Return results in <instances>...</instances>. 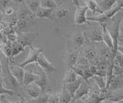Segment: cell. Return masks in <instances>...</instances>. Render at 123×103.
I'll return each mask as SVG.
<instances>
[{
    "label": "cell",
    "instance_id": "obj_11",
    "mask_svg": "<svg viewBox=\"0 0 123 103\" xmlns=\"http://www.w3.org/2000/svg\"><path fill=\"white\" fill-rule=\"evenodd\" d=\"M9 68H10L12 75L15 77V79L17 80V82L19 83V85L22 87L23 79H24V75H25V69L23 68L18 66V65L15 64V62H12V60H10Z\"/></svg>",
    "mask_w": 123,
    "mask_h": 103
},
{
    "label": "cell",
    "instance_id": "obj_22",
    "mask_svg": "<svg viewBox=\"0 0 123 103\" xmlns=\"http://www.w3.org/2000/svg\"><path fill=\"white\" fill-rule=\"evenodd\" d=\"M53 11L54 9H44L40 6V8L38 9L36 15H35V17L39 18H49V19L51 20Z\"/></svg>",
    "mask_w": 123,
    "mask_h": 103
},
{
    "label": "cell",
    "instance_id": "obj_24",
    "mask_svg": "<svg viewBox=\"0 0 123 103\" xmlns=\"http://www.w3.org/2000/svg\"><path fill=\"white\" fill-rule=\"evenodd\" d=\"M50 93H42L39 96L34 99H25V103H48Z\"/></svg>",
    "mask_w": 123,
    "mask_h": 103
},
{
    "label": "cell",
    "instance_id": "obj_15",
    "mask_svg": "<svg viewBox=\"0 0 123 103\" xmlns=\"http://www.w3.org/2000/svg\"><path fill=\"white\" fill-rule=\"evenodd\" d=\"M22 89L30 97L31 99L36 98L42 94L41 89L36 83H32L27 86L22 87Z\"/></svg>",
    "mask_w": 123,
    "mask_h": 103
},
{
    "label": "cell",
    "instance_id": "obj_10",
    "mask_svg": "<svg viewBox=\"0 0 123 103\" xmlns=\"http://www.w3.org/2000/svg\"><path fill=\"white\" fill-rule=\"evenodd\" d=\"M88 10L86 6H78L76 7L75 16H74V22L76 25H83V24H89V22L87 21L86 12Z\"/></svg>",
    "mask_w": 123,
    "mask_h": 103
},
{
    "label": "cell",
    "instance_id": "obj_34",
    "mask_svg": "<svg viewBox=\"0 0 123 103\" xmlns=\"http://www.w3.org/2000/svg\"><path fill=\"white\" fill-rule=\"evenodd\" d=\"M123 43V19L122 20L120 26H119V32H118V44Z\"/></svg>",
    "mask_w": 123,
    "mask_h": 103
},
{
    "label": "cell",
    "instance_id": "obj_36",
    "mask_svg": "<svg viewBox=\"0 0 123 103\" xmlns=\"http://www.w3.org/2000/svg\"><path fill=\"white\" fill-rule=\"evenodd\" d=\"M117 51H118V52H121L122 54L123 55V43L118 44V49H117Z\"/></svg>",
    "mask_w": 123,
    "mask_h": 103
},
{
    "label": "cell",
    "instance_id": "obj_27",
    "mask_svg": "<svg viewBox=\"0 0 123 103\" xmlns=\"http://www.w3.org/2000/svg\"><path fill=\"white\" fill-rule=\"evenodd\" d=\"M86 6L88 7V9L91 10L93 13H98V14L103 13L102 12V10L99 9L95 0H87V1H86Z\"/></svg>",
    "mask_w": 123,
    "mask_h": 103
},
{
    "label": "cell",
    "instance_id": "obj_1",
    "mask_svg": "<svg viewBox=\"0 0 123 103\" xmlns=\"http://www.w3.org/2000/svg\"><path fill=\"white\" fill-rule=\"evenodd\" d=\"M1 63H2L1 81L2 83V85L6 89L16 92L21 98H24L22 95V87L19 85L17 80L15 79V77L11 73L9 68L10 59L2 55Z\"/></svg>",
    "mask_w": 123,
    "mask_h": 103
},
{
    "label": "cell",
    "instance_id": "obj_37",
    "mask_svg": "<svg viewBox=\"0 0 123 103\" xmlns=\"http://www.w3.org/2000/svg\"><path fill=\"white\" fill-rule=\"evenodd\" d=\"M2 55H2H1V51H0V79H1V72H2V63H1Z\"/></svg>",
    "mask_w": 123,
    "mask_h": 103
},
{
    "label": "cell",
    "instance_id": "obj_26",
    "mask_svg": "<svg viewBox=\"0 0 123 103\" xmlns=\"http://www.w3.org/2000/svg\"><path fill=\"white\" fill-rule=\"evenodd\" d=\"M90 79L93 80L94 83L100 89L106 90V79L105 77H100V76L94 75Z\"/></svg>",
    "mask_w": 123,
    "mask_h": 103
},
{
    "label": "cell",
    "instance_id": "obj_2",
    "mask_svg": "<svg viewBox=\"0 0 123 103\" xmlns=\"http://www.w3.org/2000/svg\"><path fill=\"white\" fill-rule=\"evenodd\" d=\"M123 19V16H118L116 14L115 16L111 18L107 23L104 24L107 29V31L109 32V35L111 36V39L113 41L114 44V52L115 54H116L118 45V32H119V26L122 20Z\"/></svg>",
    "mask_w": 123,
    "mask_h": 103
},
{
    "label": "cell",
    "instance_id": "obj_7",
    "mask_svg": "<svg viewBox=\"0 0 123 103\" xmlns=\"http://www.w3.org/2000/svg\"><path fill=\"white\" fill-rule=\"evenodd\" d=\"M36 64L47 75L52 73V72H59V70H58L57 68L48 60V59L43 55V53H41V54L38 55L37 61H36Z\"/></svg>",
    "mask_w": 123,
    "mask_h": 103
},
{
    "label": "cell",
    "instance_id": "obj_33",
    "mask_svg": "<svg viewBox=\"0 0 123 103\" xmlns=\"http://www.w3.org/2000/svg\"><path fill=\"white\" fill-rule=\"evenodd\" d=\"M48 103H62L60 100V92H52L50 94Z\"/></svg>",
    "mask_w": 123,
    "mask_h": 103
},
{
    "label": "cell",
    "instance_id": "obj_31",
    "mask_svg": "<svg viewBox=\"0 0 123 103\" xmlns=\"http://www.w3.org/2000/svg\"><path fill=\"white\" fill-rule=\"evenodd\" d=\"M113 64L115 66H119L123 68V55L121 52L117 51L113 59Z\"/></svg>",
    "mask_w": 123,
    "mask_h": 103
},
{
    "label": "cell",
    "instance_id": "obj_35",
    "mask_svg": "<svg viewBox=\"0 0 123 103\" xmlns=\"http://www.w3.org/2000/svg\"><path fill=\"white\" fill-rule=\"evenodd\" d=\"M116 6L119 8L123 9V0H117L116 1Z\"/></svg>",
    "mask_w": 123,
    "mask_h": 103
},
{
    "label": "cell",
    "instance_id": "obj_13",
    "mask_svg": "<svg viewBox=\"0 0 123 103\" xmlns=\"http://www.w3.org/2000/svg\"><path fill=\"white\" fill-rule=\"evenodd\" d=\"M90 91V84L89 82L85 81V80H83L82 82L81 83L80 86L79 87L78 90L76 91V92L75 93V95L74 97L72 98V100L71 102V103L74 102L75 101L78 100V99H80L82 98V97H84L85 95H88V93H89Z\"/></svg>",
    "mask_w": 123,
    "mask_h": 103
},
{
    "label": "cell",
    "instance_id": "obj_12",
    "mask_svg": "<svg viewBox=\"0 0 123 103\" xmlns=\"http://www.w3.org/2000/svg\"><path fill=\"white\" fill-rule=\"evenodd\" d=\"M86 33V32H85ZM86 39L88 40L91 42L96 44L102 42V25H99V28L95 29L93 30H91L87 34L86 33Z\"/></svg>",
    "mask_w": 123,
    "mask_h": 103
},
{
    "label": "cell",
    "instance_id": "obj_21",
    "mask_svg": "<svg viewBox=\"0 0 123 103\" xmlns=\"http://www.w3.org/2000/svg\"><path fill=\"white\" fill-rule=\"evenodd\" d=\"M25 3L28 9L35 16L38 9L40 8L41 0H27L25 1Z\"/></svg>",
    "mask_w": 123,
    "mask_h": 103
},
{
    "label": "cell",
    "instance_id": "obj_3",
    "mask_svg": "<svg viewBox=\"0 0 123 103\" xmlns=\"http://www.w3.org/2000/svg\"><path fill=\"white\" fill-rule=\"evenodd\" d=\"M82 48V54H80V55L86 58L90 62L91 65L98 66V58L97 55V50H96L95 44L91 45H86V44H85Z\"/></svg>",
    "mask_w": 123,
    "mask_h": 103
},
{
    "label": "cell",
    "instance_id": "obj_28",
    "mask_svg": "<svg viewBox=\"0 0 123 103\" xmlns=\"http://www.w3.org/2000/svg\"><path fill=\"white\" fill-rule=\"evenodd\" d=\"M60 100L62 103H71L72 97L70 93L62 86V90L60 92Z\"/></svg>",
    "mask_w": 123,
    "mask_h": 103
},
{
    "label": "cell",
    "instance_id": "obj_29",
    "mask_svg": "<svg viewBox=\"0 0 123 103\" xmlns=\"http://www.w3.org/2000/svg\"><path fill=\"white\" fill-rule=\"evenodd\" d=\"M58 2L54 0H41V7L44 9H55L58 6Z\"/></svg>",
    "mask_w": 123,
    "mask_h": 103
},
{
    "label": "cell",
    "instance_id": "obj_32",
    "mask_svg": "<svg viewBox=\"0 0 123 103\" xmlns=\"http://www.w3.org/2000/svg\"><path fill=\"white\" fill-rule=\"evenodd\" d=\"M9 95V96H13V95H18L16 92H15V91L6 89V88L2 85V81H1V79H0V95Z\"/></svg>",
    "mask_w": 123,
    "mask_h": 103
},
{
    "label": "cell",
    "instance_id": "obj_9",
    "mask_svg": "<svg viewBox=\"0 0 123 103\" xmlns=\"http://www.w3.org/2000/svg\"><path fill=\"white\" fill-rule=\"evenodd\" d=\"M69 39L68 42H71L72 44L75 49L79 50L80 48H82L86 42V33L85 32H76L74 33L72 36H68Z\"/></svg>",
    "mask_w": 123,
    "mask_h": 103
},
{
    "label": "cell",
    "instance_id": "obj_16",
    "mask_svg": "<svg viewBox=\"0 0 123 103\" xmlns=\"http://www.w3.org/2000/svg\"><path fill=\"white\" fill-rule=\"evenodd\" d=\"M39 78V75L35 73L29 69H25V75L23 79L22 87H25L30 85V84L36 82Z\"/></svg>",
    "mask_w": 123,
    "mask_h": 103
},
{
    "label": "cell",
    "instance_id": "obj_4",
    "mask_svg": "<svg viewBox=\"0 0 123 103\" xmlns=\"http://www.w3.org/2000/svg\"><path fill=\"white\" fill-rule=\"evenodd\" d=\"M80 55L79 50L74 47H68L64 53V60L66 63L68 68H72L75 66Z\"/></svg>",
    "mask_w": 123,
    "mask_h": 103
},
{
    "label": "cell",
    "instance_id": "obj_38",
    "mask_svg": "<svg viewBox=\"0 0 123 103\" xmlns=\"http://www.w3.org/2000/svg\"><path fill=\"white\" fill-rule=\"evenodd\" d=\"M72 103H86V102H84L82 99H78V100H76V101H75L74 102H72Z\"/></svg>",
    "mask_w": 123,
    "mask_h": 103
},
{
    "label": "cell",
    "instance_id": "obj_17",
    "mask_svg": "<svg viewBox=\"0 0 123 103\" xmlns=\"http://www.w3.org/2000/svg\"><path fill=\"white\" fill-rule=\"evenodd\" d=\"M101 25L102 28V42L105 44L108 48H109L110 50L113 52L114 55H115L114 52V44H113L112 39H111V36L109 35V32L107 31L105 25L102 24Z\"/></svg>",
    "mask_w": 123,
    "mask_h": 103
},
{
    "label": "cell",
    "instance_id": "obj_25",
    "mask_svg": "<svg viewBox=\"0 0 123 103\" xmlns=\"http://www.w3.org/2000/svg\"><path fill=\"white\" fill-rule=\"evenodd\" d=\"M25 50V48L22 46V45L19 44L17 41H15L12 44V55H11V59L10 60H12V59L15 56H17L18 55L21 54Z\"/></svg>",
    "mask_w": 123,
    "mask_h": 103
},
{
    "label": "cell",
    "instance_id": "obj_8",
    "mask_svg": "<svg viewBox=\"0 0 123 103\" xmlns=\"http://www.w3.org/2000/svg\"><path fill=\"white\" fill-rule=\"evenodd\" d=\"M69 13V6L68 4H59L58 3L57 8L54 9L52 16V21L61 20L67 18Z\"/></svg>",
    "mask_w": 123,
    "mask_h": 103
},
{
    "label": "cell",
    "instance_id": "obj_5",
    "mask_svg": "<svg viewBox=\"0 0 123 103\" xmlns=\"http://www.w3.org/2000/svg\"><path fill=\"white\" fill-rule=\"evenodd\" d=\"M38 36V33L32 32H18L17 33V39L16 41L20 44L22 46H32L33 42Z\"/></svg>",
    "mask_w": 123,
    "mask_h": 103
},
{
    "label": "cell",
    "instance_id": "obj_20",
    "mask_svg": "<svg viewBox=\"0 0 123 103\" xmlns=\"http://www.w3.org/2000/svg\"><path fill=\"white\" fill-rule=\"evenodd\" d=\"M79 76L73 71L72 68H67V71L64 75L62 84H69L75 82Z\"/></svg>",
    "mask_w": 123,
    "mask_h": 103
},
{
    "label": "cell",
    "instance_id": "obj_30",
    "mask_svg": "<svg viewBox=\"0 0 123 103\" xmlns=\"http://www.w3.org/2000/svg\"><path fill=\"white\" fill-rule=\"evenodd\" d=\"M122 9H121V8H119V7H118L117 6H116V4H115V6H114V7L112 9H111L110 10H109L108 12H105L104 14H105V16L109 18V19H111V18H113L115 15L116 14H118V12H119L120 11H122Z\"/></svg>",
    "mask_w": 123,
    "mask_h": 103
},
{
    "label": "cell",
    "instance_id": "obj_39",
    "mask_svg": "<svg viewBox=\"0 0 123 103\" xmlns=\"http://www.w3.org/2000/svg\"><path fill=\"white\" fill-rule=\"evenodd\" d=\"M98 103H110V102H106V101H102V102H98Z\"/></svg>",
    "mask_w": 123,
    "mask_h": 103
},
{
    "label": "cell",
    "instance_id": "obj_23",
    "mask_svg": "<svg viewBox=\"0 0 123 103\" xmlns=\"http://www.w3.org/2000/svg\"><path fill=\"white\" fill-rule=\"evenodd\" d=\"M86 18H87V21L97 22V23H98L99 25L105 24L109 21V19L105 16V14H104V13L97 14V15H95V16H93L87 17Z\"/></svg>",
    "mask_w": 123,
    "mask_h": 103
},
{
    "label": "cell",
    "instance_id": "obj_19",
    "mask_svg": "<svg viewBox=\"0 0 123 103\" xmlns=\"http://www.w3.org/2000/svg\"><path fill=\"white\" fill-rule=\"evenodd\" d=\"M82 81H83V79L81 77H79L75 82H72V83H69V84H63L62 86L68 91L69 93H70L72 97L73 98L75 95V93L76 92V91L78 90L79 87L80 86L81 83L82 82Z\"/></svg>",
    "mask_w": 123,
    "mask_h": 103
},
{
    "label": "cell",
    "instance_id": "obj_14",
    "mask_svg": "<svg viewBox=\"0 0 123 103\" xmlns=\"http://www.w3.org/2000/svg\"><path fill=\"white\" fill-rule=\"evenodd\" d=\"M105 101L110 103H117L123 101V89L108 91Z\"/></svg>",
    "mask_w": 123,
    "mask_h": 103
},
{
    "label": "cell",
    "instance_id": "obj_18",
    "mask_svg": "<svg viewBox=\"0 0 123 103\" xmlns=\"http://www.w3.org/2000/svg\"><path fill=\"white\" fill-rule=\"evenodd\" d=\"M116 1L117 0H96V2L102 12L105 13L113 8L116 4Z\"/></svg>",
    "mask_w": 123,
    "mask_h": 103
},
{
    "label": "cell",
    "instance_id": "obj_6",
    "mask_svg": "<svg viewBox=\"0 0 123 103\" xmlns=\"http://www.w3.org/2000/svg\"><path fill=\"white\" fill-rule=\"evenodd\" d=\"M29 48H30L29 54L28 56H27V58L21 63L15 62V64L18 65V66L23 68H24L25 67H26L27 66H29V65L36 63V61H37L38 55H39L41 53H42V51H43L42 48H36V47H34L33 45L30 46Z\"/></svg>",
    "mask_w": 123,
    "mask_h": 103
}]
</instances>
